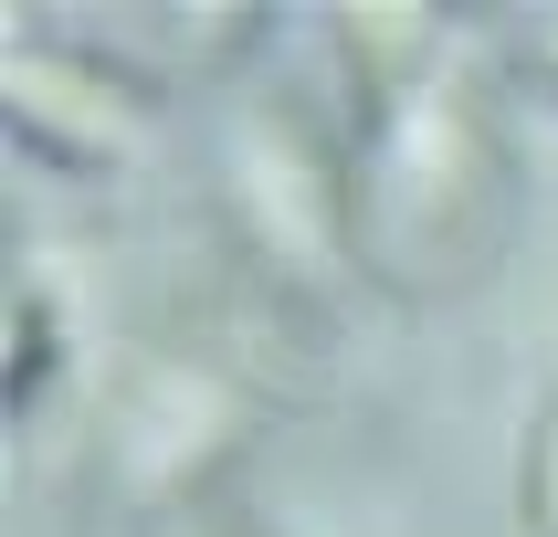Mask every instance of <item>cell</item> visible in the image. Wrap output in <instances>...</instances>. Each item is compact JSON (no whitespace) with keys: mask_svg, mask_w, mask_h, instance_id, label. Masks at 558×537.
I'll use <instances>...</instances> for the list:
<instances>
[{"mask_svg":"<svg viewBox=\"0 0 558 537\" xmlns=\"http://www.w3.org/2000/svg\"><path fill=\"white\" fill-rule=\"evenodd\" d=\"M11 347H22V358H11V411H32V390L53 379V316L32 306V295H22V316H11Z\"/></svg>","mask_w":558,"mask_h":537,"instance_id":"cell-1","label":"cell"},{"mask_svg":"<svg viewBox=\"0 0 558 537\" xmlns=\"http://www.w3.org/2000/svg\"><path fill=\"white\" fill-rule=\"evenodd\" d=\"M527 516H537V537H558V411L537 422V474H527Z\"/></svg>","mask_w":558,"mask_h":537,"instance_id":"cell-2","label":"cell"}]
</instances>
